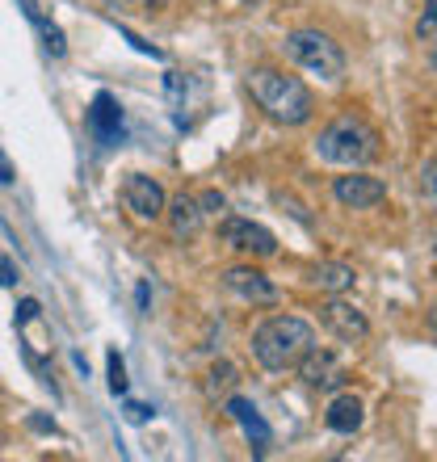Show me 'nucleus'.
Segmentation results:
<instances>
[{"instance_id": "f257e3e1", "label": "nucleus", "mask_w": 437, "mask_h": 462, "mask_svg": "<svg viewBox=\"0 0 437 462\" xmlns=\"http://www.w3.org/2000/svg\"><path fill=\"white\" fill-rule=\"evenodd\" d=\"M248 93H253L256 106L274 122H282V126H303V122H311V114H316L311 88H307L299 76H286V72H278V68H256V72H248Z\"/></svg>"}, {"instance_id": "f3484780", "label": "nucleus", "mask_w": 437, "mask_h": 462, "mask_svg": "<svg viewBox=\"0 0 437 462\" xmlns=\"http://www.w3.org/2000/svg\"><path fill=\"white\" fill-rule=\"evenodd\" d=\"M106 365H109V391H114V395H126V365H122L118 349H109Z\"/></svg>"}, {"instance_id": "20e7f679", "label": "nucleus", "mask_w": 437, "mask_h": 462, "mask_svg": "<svg viewBox=\"0 0 437 462\" xmlns=\"http://www.w3.org/2000/svg\"><path fill=\"white\" fill-rule=\"evenodd\" d=\"M282 51H286L291 63L307 68V72L328 80V85H337L340 76H345V51L328 34H320V30H291V34L282 38Z\"/></svg>"}, {"instance_id": "412c9836", "label": "nucleus", "mask_w": 437, "mask_h": 462, "mask_svg": "<svg viewBox=\"0 0 437 462\" xmlns=\"http://www.w3.org/2000/svg\"><path fill=\"white\" fill-rule=\"evenodd\" d=\"M30 319H38V299H25L22 311H17V324H30Z\"/></svg>"}, {"instance_id": "4be33fe9", "label": "nucleus", "mask_w": 437, "mask_h": 462, "mask_svg": "<svg viewBox=\"0 0 437 462\" xmlns=\"http://www.w3.org/2000/svg\"><path fill=\"white\" fill-rule=\"evenodd\" d=\"M416 34H421V42H433V13H425V17H421Z\"/></svg>"}, {"instance_id": "dca6fc26", "label": "nucleus", "mask_w": 437, "mask_h": 462, "mask_svg": "<svg viewBox=\"0 0 437 462\" xmlns=\"http://www.w3.org/2000/svg\"><path fill=\"white\" fill-rule=\"evenodd\" d=\"M236 365L231 362H215L210 365V374H207V395H215V400H228L231 391H236Z\"/></svg>"}, {"instance_id": "1a4fd4ad", "label": "nucleus", "mask_w": 437, "mask_h": 462, "mask_svg": "<svg viewBox=\"0 0 437 462\" xmlns=\"http://www.w3.org/2000/svg\"><path fill=\"white\" fill-rule=\"evenodd\" d=\"M223 286H228L236 299H244V303H253V307H274L278 303V286L261 273V269L253 265H231L223 269Z\"/></svg>"}, {"instance_id": "b1692460", "label": "nucleus", "mask_w": 437, "mask_h": 462, "mask_svg": "<svg viewBox=\"0 0 437 462\" xmlns=\"http://www.w3.org/2000/svg\"><path fill=\"white\" fill-rule=\"evenodd\" d=\"M425 194L433 198V160H429V164H425Z\"/></svg>"}, {"instance_id": "ddd939ff", "label": "nucleus", "mask_w": 437, "mask_h": 462, "mask_svg": "<svg viewBox=\"0 0 437 462\" xmlns=\"http://www.w3.org/2000/svg\"><path fill=\"white\" fill-rule=\"evenodd\" d=\"M164 210H169L172 236H177V240H194L198 227H202V207H198V198L177 194L172 202H164Z\"/></svg>"}, {"instance_id": "9b49d317", "label": "nucleus", "mask_w": 437, "mask_h": 462, "mask_svg": "<svg viewBox=\"0 0 437 462\" xmlns=\"http://www.w3.org/2000/svg\"><path fill=\"white\" fill-rule=\"evenodd\" d=\"M362 420H366V408H362V400L353 395V391H340L337 400L328 403V412H324V425L332 429V433H358L362 429Z\"/></svg>"}, {"instance_id": "f8f14e48", "label": "nucleus", "mask_w": 437, "mask_h": 462, "mask_svg": "<svg viewBox=\"0 0 437 462\" xmlns=\"http://www.w3.org/2000/svg\"><path fill=\"white\" fill-rule=\"evenodd\" d=\"M223 403H228V416H231V420H236V425L244 429V438L253 441L256 450H265V446H269V425L261 420V416H256L253 403L240 400V395H228Z\"/></svg>"}, {"instance_id": "6ab92c4d", "label": "nucleus", "mask_w": 437, "mask_h": 462, "mask_svg": "<svg viewBox=\"0 0 437 462\" xmlns=\"http://www.w3.org/2000/svg\"><path fill=\"white\" fill-rule=\"evenodd\" d=\"M0 286H17V265L9 256H0Z\"/></svg>"}, {"instance_id": "2eb2a0df", "label": "nucleus", "mask_w": 437, "mask_h": 462, "mask_svg": "<svg viewBox=\"0 0 437 462\" xmlns=\"http://www.w3.org/2000/svg\"><path fill=\"white\" fill-rule=\"evenodd\" d=\"M353 278H358V273H353L349 265H340V261H328V265H320L316 269V286L320 291H328V294H340V291H349L353 286Z\"/></svg>"}, {"instance_id": "aec40b11", "label": "nucleus", "mask_w": 437, "mask_h": 462, "mask_svg": "<svg viewBox=\"0 0 437 462\" xmlns=\"http://www.w3.org/2000/svg\"><path fill=\"white\" fill-rule=\"evenodd\" d=\"M147 416H152V408H147V403H126V420H131V425H144Z\"/></svg>"}, {"instance_id": "0eeeda50", "label": "nucleus", "mask_w": 437, "mask_h": 462, "mask_svg": "<svg viewBox=\"0 0 437 462\" xmlns=\"http://www.w3.org/2000/svg\"><path fill=\"white\" fill-rule=\"evenodd\" d=\"M122 202H126V210H131L135 219H147L156 223L160 215H164V185L156 181V177H147V172H131L126 181H122Z\"/></svg>"}, {"instance_id": "423d86ee", "label": "nucleus", "mask_w": 437, "mask_h": 462, "mask_svg": "<svg viewBox=\"0 0 437 462\" xmlns=\"http://www.w3.org/2000/svg\"><path fill=\"white\" fill-rule=\"evenodd\" d=\"M294 370H299V378H303L311 391H340V387H345V378H349L337 353L320 349V345H311V349L294 362Z\"/></svg>"}, {"instance_id": "f03ea898", "label": "nucleus", "mask_w": 437, "mask_h": 462, "mask_svg": "<svg viewBox=\"0 0 437 462\" xmlns=\"http://www.w3.org/2000/svg\"><path fill=\"white\" fill-rule=\"evenodd\" d=\"M316 156L340 169H366L370 160H378V131L362 114H340L320 131Z\"/></svg>"}, {"instance_id": "6e6552de", "label": "nucleus", "mask_w": 437, "mask_h": 462, "mask_svg": "<svg viewBox=\"0 0 437 462\" xmlns=\"http://www.w3.org/2000/svg\"><path fill=\"white\" fill-rule=\"evenodd\" d=\"M320 319H324V328L337 337V341H345V345H362L366 337H370V319L358 311L353 303H345V299H328L324 307H320Z\"/></svg>"}, {"instance_id": "5701e85b", "label": "nucleus", "mask_w": 437, "mask_h": 462, "mask_svg": "<svg viewBox=\"0 0 437 462\" xmlns=\"http://www.w3.org/2000/svg\"><path fill=\"white\" fill-rule=\"evenodd\" d=\"M0 185H13V169H9V160H5V152H0Z\"/></svg>"}, {"instance_id": "7ed1b4c3", "label": "nucleus", "mask_w": 437, "mask_h": 462, "mask_svg": "<svg viewBox=\"0 0 437 462\" xmlns=\"http://www.w3.org/2000/svg\"><path fill=\"white\" fill-rule=\"evenodd\" d=\"M311 345H316V332L299 316H269L265 324H256V332H253V357L265 365V370H274V374L294 370V362H299Z\"/></svg>"}, {"instance_id": "a211bd4d", "label": "nucleus", "mask_w": 437, "mask_h": 462, "mask_svg": "<svg viewBox=\"0 0 437 462\" xmlns=\"http://www.w3.org/2000/svg\"><path fill=\"white\" fill-rule=\"evenodd\" d=\"M38 25H42V38H47V51H51V55H55V60H60L63 51H68V42H63V30H60V25H51V22H38Z\"/></svg>"}, {"instance_id": "9d476101", "label": "nucleus", "mask_w": 437, "mask_h": 462, "mask_svg": "<svg viewBox=\"0 0 437 462\" xmlns=\"http://www.w3.org/2000/svg\"><path fill=\"white\" fill-rule=\"evenodd\" d=\"M332 198H337L345 210H375L383 198H387V185L378 177H366V172L353 169L349 177H337L332 181Z\"/></svg>"}, {"instance_id": "39448f33", "label": "nucleus", "mask_w": 437, "mask_h": 462, "mask_svg": "<svg viewBox=\"0 0 437 462\" xmlns=\"http://www.w3.org/2000/svg\"><path fill=\"white\" fill-rule=\"evenodd\" d=\"M218 240L244 256H274L278 253V236L253 219H240V215H231V219L218 223Z\"/></svg>"}, {"instance_id": "4468645a", "label": "nucleus", "mask_w": 437, "mask_h": 462, "mask_svg": "<svg viewBox=\"0 0 437 462\" xmlns=\"http://www.w3.org/2000/svg\"><path fill=\"white\" fill-rule=\"evenodd\" d=\"M88 126H93V134H98L101 143H114V139L122 134V110H118V101L109 97V93H98V97H93Z\"/></svg>"}]
</instances>
